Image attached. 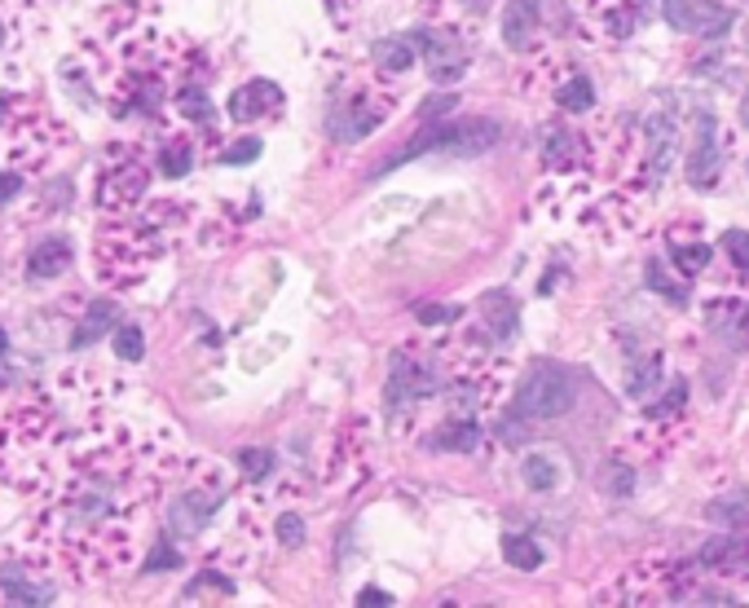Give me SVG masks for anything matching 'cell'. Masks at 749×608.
Here are the masks:
<instances>
[{
    "label": "cell",
    "mask_w": 749,
    "mask_h": 608,
    "mask_svg": "<svg viewBox=\"0 0 749 608\" xmlns=\"http://www.w3.org/2000/svg\"><path fill=\"white\" fill-rule=\"evenodd\" d=\"M495 141H499V123H490V120H463V123H432L428 120V132H419V137H415V141H406L397 155H388L371 177H383L388 168H401V163L423 159V155L472 159V155H486Z\"/></svg>",
    "instance_id": "2"
},
{
    "label": "cell",
    "mask_w": 749,
    "mask_h": 608,
    "mask_svg": "<svg viewBox=\"0 0 749 608\" xmlns=\"http://www.w3.org/2000/svg\"><path fill=\"white\" fill-rule=\"evenodd\" d=\"M455 107H459L455 93H437V98H428V102L419 107V120H437V116H446V111H455Z\"/></svg>",
    "instance_id": "36"
},
{
    "label": "cell",
    "mask_w": 749,
    "mask_h": 608,
    "mask_svg": "<svg viewBox=\"0 0 749 608\" xmlns=\"http://www.w3.org/2000/svg\"><path fill=\"white\" fill-rule=\"evenodd\" d=\"M710 256H715V251L706 243H679V239H670V260L679 265L683 278H697V273L710 265Z\"/></svg>",
    "instance_id": "22"
},
{
    "label": "cell",
    "mask_w": 749,
    "mask_h": 608,
    "mask_svg": "<svg viewBox=\"0 0 749 608\" xmlns=\"http://www.w3.org/2000/svg\"><path fill=\"white\" fill-rule=\"evenodd\" d=\"M657 375H661V353L643 358V362L630 370V383H626V392H630V397H648V392H652V388L661 383Z\"/></svg>",
    "instance_id": "27"
},
{
    "label": "cell",
    "mask_w": 749,
    "mask_h": 608,
    "mask_svg": "<svg viewBox=\"0 0 749 608\" xmlns=\"http://www.w3.org/2000/svg\"><path fill=\"white\" fill-rule=\"evenodd\" d=\"M556 102H560L565 111H591L596 89H591V80H587V76H573L569 84H560V89H556Z\"/></svg>",
    "instance_id": "26"
},
{
    "label": "cell",
    "mask_w": 749,
    "mask_h": 608,
    "mask_svg": "<svg viewBox=\"0 0 749 608\" xmlns=\"http://www.w3.org/2000/svg\"><path fill=\"white\" fill-rule=\"evenodd\" d=\"M706 520L719 525V529H749V489H732V494H719L706 502Z\"/></svg>",
    "instance_id": "15"
},
{
    "label": "cell",
    "mask_w": 749,
    "mask_h": 608,
    "mask_svg": "<svg viewBox=\"0 0 749 608\" xmlns=\"http://www.w3.org/2000/svg\"><path fill=\"white\" fill-rule=\"evenodd\" d=\"M573 401H578L573 375L547 362L533 366L516 388V415L520 419H560V415L573 410Z\"/></svg>",
    "instance_id": "4"
},
{
    "label": "cell",
    "mask_w": 749,
    "mask_h": 608,
    "mask_svg": "<svg viewBox=\"0 0 749 608\" xmlns=\"http://www.w3.org/2000/svg\"><path fill=\"white\" fill-rule=\"evenodd\" d=\"M675 146H679V123H675V107H666L648 120V168H652L657 181L675 163Z\"/></svg>",
    "instance_id": "12"
},
{
    "label": "cell",
    "mask_w": 749,
    "mask_h": 608,
    "mask_svg": "<svg viewBox=\"0 0 749 608\" xmlns=\"http://www.w3.org/2000/svg\"><path fill=\"white\" fill-rule=\"evenodd\" d=\"M683 401H688V383H683V379H675V383H670V392H666L661 401H652L648 419H670V415H679V410H683Z\"/></svg>",
    "instance_id": "31"
},
{
    "label": "cell",
    "mask_w": 749,
    "mask_h": 608,
    "mask_svg": "<svg viewBox=\"0 0 749 608\" xmlns=\"http://www.w3.org/2000/svg\"><path fill=\"white\" fill-rule=\"evenodd\" d=\"M723 172V141H719V123L710 111L697 116V132H692V150H688V181L697 190H710Z\"/></svg>",
    "instance_id": "7"
},
{
    "label": "cell",
    "mask_w": 749,
    "mask_h": 608,
    "mask_svg": "<svg viewBox=\"0 0 749 608\" xmlns=\"http://www.w3.org/2000/svg\"><path fill=\"white\" fill-rule=\"evenodd\" d=\"M358 605L383 608V605H392V596H388V591H379V587H371V591H362V596H358Z\"/></svg>",
    "instance_id": "41"
},
{
    "label": "cell",
    "mask_w": 749,
    "mask_h": 608,
    "mask_svg": "<svg viewBox=\"0 0 749 608\" xmlns=\"http://www.w3.org/2000/svg\"><path fill=\"white\" fill-rule=\"evenodd\" d=\"M18 190H22V177H18V172H0V208H4Z\"/></svg>",
    "instance_id": "40"
},
{
    "label": "cell",
    "mask_w": 749,
    "mask_h": 608,
    "mask_svg": "<svg viewBox=\"0 0 749 608\" xmlns=\"http://www.w3.org/2000/svg\"><path fill=\"white\" fill-rule=\"evenodd\" d=\"M177 565H181V556H177L168 542H159V547H154V556L146 560V569H150V574H159V569H177Z\"/></svg>",
    "instance_id": "39"
},
{
    "label": "cell",
    "mask_w": 749,
    "mask_h": 608,
    "mask_svg": "<svg viewBox=\"0 0 749 608\" xmlns=\"http://www.w3.org/2000/svg\"><path fill=\"white\" fill-rule=\"evenodd\" d=\"M116 353H120L124 362H141V353H146V345H141V327H120V336H116Z\"/></svg>",
    "instance_id": "34"
},
{
    "label": "cell",
    "mask_w": 749,
    "mask_h": 608,
    "mask_svg": "<svg viewBox=\"0 0 749 608\" xmlns=\"http://www.w3.org/2000/svg\"><path fill=\"white\" fill-rule=\"evenodd\" d=\"M542 163L551 172H573L578 168V137L569 128H547V137H542Z\"/></svg>",
    "instance_id": "17"
},
{
    "label": "cell",
    "mask_w": 749,
    "mask_h": 608,
    "mask_svg": "<svg viewBox=\"0 0 749 608\" xmlns=\"http://www.w3.org/2000/svg\"><path fill=\"white\" fill-rule=\"evenodd\" d=\"M502 551H507V560H511L516 569H538V565H542V547H538L533 538H525V534H507V538H502Z\"/></svg>",
    "instance_id": "25"
},
{
    "label": "cell",
    "mask_w": 749,
    "mask_h": 608,
    "mask_svg": "<svg viewBox=\"0 0 749 608\" xmlns=\"http://www.w3.org/2000/svg\"><path fill=\"white\" fill-rule=\"evenodd\" d=\"M278 542L291 547V551L304 547V520H300L296 511H282V516H278Z\"/></svg>",
    "instance_id": "33"
},
{
    "label": "cell",
    "mask_w": 749,
    "mask_h": 608,
    "mask_svg": "<svg viewBox=\"0 0 749 608\" xmlns=\"http://www.w3.org/2000/svg\"><path fill=\"white\" fill-rule=\"evenodd\" d=\"M278 111H282V89L269 84V80H256V84L239 89V93L230 98V116L239 123L269 120V116H278Z\"/></svg>",
    "instance_id": "11"
},
{
    "label": "cell",
    "mask_w": 749,
    "mask_h": 608,
    "mask_svg": "<svg viewBox=\"0 0 749 608\" xmlns=\"http://www.w3.org/2000/svg\"><path fill=\"white\" fill-rule=\"evenodd\" d=\"M71 260H76V247L53 235V239H40V247L31 251V273L36 278H58V273L71 269Z\"/></svg>",
    "instance_id": "16"
},
{
    "label": "cell",
    "mask_w": 749,
    "mask_h": 608,
    "mask_svg": "<svg viewBox=\"0 0 749 608\" xmlns=\"http://www.w3.org/2000/svg\"><path fill=\"white\" fill-rule=\"evenodd\" d=\"M226 489H230V477L217 464H190V481L181 486V494L168 507V534L181 538V542L199 538L217 520V507L226 502Z\"/></svg>",
    "instance_id": "3"
},
{
    "label": "cell",
    "mask_w": 749,
    "mask_h": 608,
    "mask_svg": "<svg viewBox=\"0 0 749 608\" xmlns=\"http://www.w3.org/2000/svg\"><path fill=\"white\" fill-rule=\"evenodd\" d=\"M371 58L383 67V71H406L415 62V44L410 36H392V40H374Z\"/></svg>",
    "instance_id": "21"
},
{
    "label": "cell",
    "mask_w": 749,
    "mask_h": 608,
    "mask_svg": "<svg viewBox=\"0 0 749 608\" xmlns=\"http://www.w3.org/2000/svg\"><path fill=\"white\" fill-rule=\"evenodd\" d=\"M538 27H542V9L533 0H511L502 9V40H507V49L529 53L538 44Z\"/></svg>",
    "instance_id": "10"
},
{
    "label": "cell",
    "mask_w": 749,
    "mask_h": 608,
    "mask_svg": "<svg viewBox=\"0 0 749 608\" xmlns=\"http://www.w3.org/2000/svg\"><path fill=\"white\" fill-rule=\"evenodd\" d=\"M459 318V309L455 305H423L419 309V322H428V327H437V322H455Z\"/></svg>",
    "instance_id": "38"
},
{
    "label": "cell",
    "mask_w": 749,
    "mask_h": 608,
    "mask_svg": "<svg viewBox=\"0 0 749 608\" xmlns=\"http://www.w3.org/2000/svg\"><path fill=\"white\" fill-rule=\"evenodd\" d=\"M4 345H9V340H4V327H0V353H4Z\"/></svg>",
    "instance_id": "43"
},
{
    "label": "cell",
    "mask_w": 749,
    "mask_h": 608,
    "mask_svg": "<svg viewBox=\"0 0 749 608\" xmlns=\"http://www.w3.org/2000/svg\"><path fill=\"white\" fill-rule=\"evenodd\" d=\"M154 489L150 446L124 428H93L76 437L49 477L36 529L67 574L84 582L111 578L128 565L132 520L154 502Z\"/></svg>",
    "instance_id": "1"
},
{
    "label": "cell",
    "mask_w": 749,
    "mask_h": 608,
    "mask_svg": "<svg viewBox=\"0 0 749 608\" xmlns=\"http://www.w3.org/2000/svg\"><path fill=\"white\" fill-rule=\"evenodd\" d=\"M428 450H441V455H468V450H477L481 446V428L472 423V419H450V423H441L428 441H423Z\"/></svg>",
    "instance_id": "14"
},
{
    "label": "cell",
    "mask_w": 749,
    "mask_h": 608,
    "mask_svg": "<svg viewBox=\"0 0 749 608\" xmlns=\"http://www.w3.org/2000/svg\"><path fill=\"white\" fill-rule=\"evenodd\" d=\"M146 186H150V168H146L141 159L111 168V172L102 177V208L124 212V208H132V203L146 199Z\"/></svg>",
    "instance_id": "9"
},
{
    "label": "cell",
    "mask_w": 749,
    "mask_h": 608,
    "mask_svg": "<svg viewBox=\"0 0 749 608\" xmlns=\"http://www.w3.org/2000/svg\"><path fill=\"white\" fill-rule=\"evenodd\" d=\"M661 18L666 27L683 36H701V40H723L737 27V9L719 0H661Z\"/></svg>",
    "instance_id": "5"
},
{
    "label": "cell",
    "mask_w": 749,
    "mask_h": 608,
    "mask_svg": "<svg viewBox=\"0 0 749 608\" xmlns=\"http://www.w3.org/2000/svg\"><path fill=\"white\" fill-rule=\"evenodd\" d=\"M172 102H177V111H181L186 120H208V116H212V102H208L203 89H194V84H181Z\"/></svg>",
    "instance_id": "28"
},
{
    "label": "cell",
    "mask_w": 749,
    "mask_h": 608,
    "mask_svg": "<svg viewBox=\"0 0 749 608\" xmlns=\"http://www.w3.org/2000/svg\"><path fill=\"white\" fill-rule=\"evenodd\" d=\"M741 123H746V128H749V93H746V98H741Z\"/></svg>",
    "instance_id": "42"
},
{
    "label": "cell",
    "mask_w": 749,
    "mask_h": 608,
    "mask_svg": "<svg viewBox=\"0 0 749 608\" xmlns=\"http://www.w3.org/2000/svg\"><path fill=\"white\" fill-rule=\"evenodd\" d=\"M481 318L495 327L499 340H511V336H516V305H511L507 291H490V296L481 300Z\"/></svg>",
    "instance_id": "20"
},
{
    "label": "cell",
    "mask_w": 749,
    "mask_h": 608,
    "mask_svg": "<svg viewBox=\"0 0 749 608\" xmlns=\"http://www.w3.org/2000/svg\"><path fill=\"white\" fill-rule=\"evenodd\" d=\"M432 392H441V379H437V370L423 362V358H415V353H397L392 358V375H388V410L392 415H410L423 397H432Z\"/></svg>",
    "instance_id": "6"
},
{
    "label": "cell",
    "mask_w": 749,
    "mask_h": 608,
    "mask_svg": "<svg viewBox=\"0 0 749 608\" xmlns=\"http://www.w3.org/2000/svg\"><path fill=\"white\" fill-rule=\"evenodd\" d=\"M239 468H243V477H248L251 486H260V481L273 472V455H269V450H243V455H239Z\"/></svg>",
    "instance_id": "29"
},
{
    "label": "cell",
    "mask_w": 749,
    "mask_h": 608,
    "mask_svg": "<svg viewBox=\"0 0 749 608\" xmlns=\"http://www.w3.org/2000/svg\"><path fill=\"white\" fill-rule=\"evenodd\" d=\"M648 287H652V291H657V296H666V300H670V305H679V309H683V305H688V291H679V287H675V282H670V278H666V269H661V265H657V260H652V265H648Z\"/></svg>",
    "instance_id": "32"
},
{
    "label": "cell",
    "mask_w": 749,
    "mask_h": 608,
    "mask_svg": "<svg viewBox=\"0 0 749 608\" xmlns=\"http://www.w3.org/2000/svg\"><path fill=\"white\" fill-rule=\"evenodd\" d=\"M120 318V309L111 305V300H98V305H89L84 309V318H80V327H76V336H71V345L76 349H84V345H98L107 331H111V322Z\"/></svg>",
    "instance_id": "18"
},
{
    "label": "cell",
    "mask_w": 749,
    "mask_h": 608,
    "mask_svg": "<svg viewBox=\"0 0 749 608\" xmlns=\"http://www.w3.org/2000/svg\"><path fill=\"white\" fill-rule=\"evenodd\" d=\"M0 36H4V27H0Z\"/></svg>",
    "instance_id": "44"
},
{
    "label": "cell",
    "mask_w": 749,
    "mask_h": 608,
    "mask_svg": "<svg viewBox=\"0 0 749 608\" xmlns=\"http://www.w3.org/2000/svg\"><path fill=\"white\" fill-rule=\"evenodd\" d=\"M723 251H728V260L737 265V278H749V235L746 230H728V235H723Z\"/></svg>",
    "instance_id": "30"
},
{
    "label": "cell",
    "mask_w": 749,
    "mask_h": 608,
    "mask_svg": "<svg viewBox=\"0 0 749 608\" xmlns=\"http://www.w3.org/2000/svg\"><path fill=\"white\" fill-rule=\"evenodd\" d=\"M520 477H525V486L529 489H556L560 486V468H556L547 455H529V459L520 464Z\"/></svg>",
    "instance_id": "24"
},
{
    "label": "cell",
    "mask_w": 749,
    "mask_h": 608,
    "mask_svg": "<svg viewBox=\"0 0 749 608\" xmlns=\"http://www.w3.org/2000/svg\"><path fill=\"white\" fill-rule=\"evenodd\" d=\"M701 565L706 569H715V574H749V542L737 534V529H728L723 538H710L706 547H701Z\"/></svg>",
    "instance_id": "13"
},
{
    "label": "cell",
    "mask_w": 749,
    "mask_h": 608,
    "mask_svg": "<svg viewBox=\"0 0 749 608\" xmlns=\"http://www.w3.org/2000/svg\"><path fill=\"white\" fill-rule=\"evenodd\" d=\"M605 489H609V494H630V489H635V477H630V468H618V464H613V468H609V472H605Z\"/></svg>",
    "instance_id": "37"
},
{
    "label": "cell",
    "mask_w": 749,
    "mask_h": 608,
    "mask_svg": "<svg viewBox=\"0 0 749 608\" xmlns=\"http://www.w3.org/2000/svg\"><path fill=\"white\" fill-rule=\"evenodd\" d=\"M256 155H260V141H256V137H243V141H234L230 150H221V163L234 168V163H251Z\"/></svg>",
    "instance_id": "35"
},
{
    "label": "cell",
    "mask_w": 749,
    "mask_h": 608,
    "mask_svg": "<svg viewBox=\"0 0 749 608\" xmlns=\"http://www.w3.org/2000/svg\"><path fill=\"white\" fill-rule=\"evenodd\" d=\"M0 587H4V596L18 600V605H49V600H53V591H44L40 582L22 578L18 565H4V569H0Z\"/></svg>",
    "instance_id": "19"
},
{
    "label": "cell",
    "mask_w": 749,
    "mask_h": 608,
    "mask_svg": "<svg viewBox=\"0 0 749 608\" xmlns=\"http://www.w3.org/2000/svg\"><path fill=\"white\" fill-rule=\"evenodd\" d=\"M388 116V102H367V98H340L336 102V111L327 116V132L336 137V141H362V137H371L374 128L383 123Z\"/></svg>",
    "instance_id": "8"
},
{
    "label": "cell",
    "mask_w": 749,
    "mask_h": 608,
    "mask_svg": "<svg viewBox=\"0 0 749 608\" xmlns=\"http://www.w3.org/2000/svg\"><path fill=\"white\" fill-rule=\"evenodd\" d=\"M159 168H163L168 177H186V172L194 168V146H190L186 137H172V141L159 150Z\"/></svg>",
    "instance_id": "23"
}]
</instances>
